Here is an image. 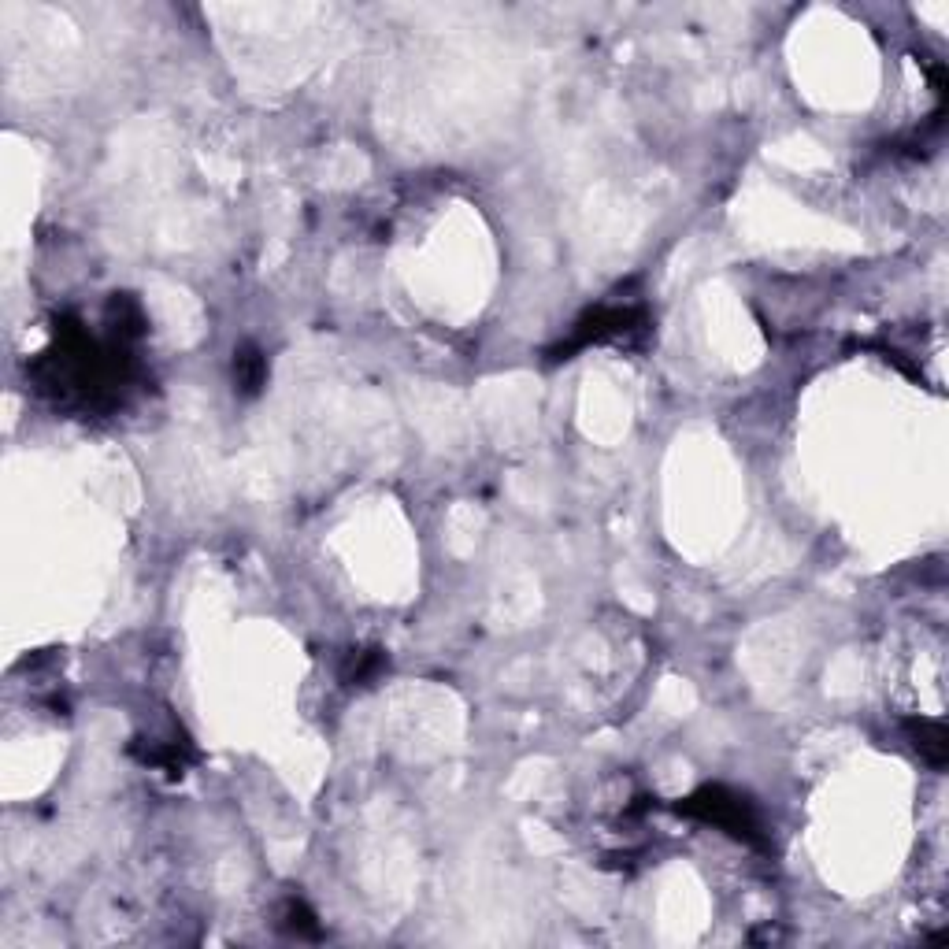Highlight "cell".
I'll return each mask as SVG.
<instances>
[{
  "instance_id": "5b68a950",
  "label": "cell",
  "mask_w": 949,
  "mask_h": 949,
  "mask_svg": "<svg viewBox=\"0 0 949 949\" xmlns=\"http://www.w3.org/2000/svg\"><path fill=\"white\" fill-rule=\"evenodd\" d=\"M379 668H382L379 649H360V653H353L349 664H345V679H349V683H367Z\"/></svg>"
},
{
  "instance_id": "277c9868",
  "label": "cell",
  "mask_w": 949,
  "mask_h": 949,
  "mask_svg": "<svg viewBox=\"0 0 949 949\" xmlns=\"http://www.w3.org/2000/svg\"><path fill=\"white\" fill-rule=\"evenodd\" d=\"M234 379H238L241 393H256L260 386H264L267 364H264V356L256 353L253 345H249V349H241L238 360H234Z\"/></svg>"
},
{
  "instance_id": "3957f363",
  "label": "cell",
  "mask_w": 949,
  "mask_h": 949,
  "mask_svg": "<svg viewBox=\"0 0 949 949\" xmlns=\"http://www.w3.org/2000/svg\"><path fill=\"white\" fill-rule=\"evenodd\" d=\"M912 731V746L920 749V757H927L931 764H946L949 757V734L942 723L935 720H912L909 723Z\"/></svg>"
},
{
  "instance_id": "6da1fadb",
  "label": "cell",
  "mask_w": 949,
  "mask_h": 949,
  "mask_svg": "<svg viewBox=\"0 0 949 949\" xmlns=\"http://www.w3.org/2000/svg\"><path fill=\"white\" fill-rule=\"evenodd\" d=\"M679 812L694 816V820L716 823V827H723V831L734 838L760 842V823H757V816H753V809H749L738 794L723 790V786H705V790L690 794V798L679 805Z\"/></svg>"
},
{
  "instance_id": "8992f818",
  "label": "cell",
  "mask_w": 949,
  "mask_h": 949,
  "mask_svg": "<svg viewBox=\"0 0 949 949\" xmlns=\"http://www.w3.org/2000/svg\"><path fill=\"white\" fill-rule=\"evenodd\" d=\"M316 916L304 909V905H290V927L293 931H308V935H316V924H312Z\"/></svg>"
},
{
  "instance_id": "7a4b0ae2",
  "label": "cell",
  "mask_w": 949,
  "mask_h": 949,
  "mask_svg": "<svg viewBox=\"0 0 949 949\" xmlns=\"http://www.w3.org/2000/svg\"><path fill=\"white\" fill-rule=\"evenodd\" d=\"M638 323H642V308H634V304H623V308H612V304L594 308L590 316L579 319V327H575V334H571V342L560 345V356L575 353V349H583V345L608 342V338H623V334L634 330Z\"/></svg>"
}]
</instances>
